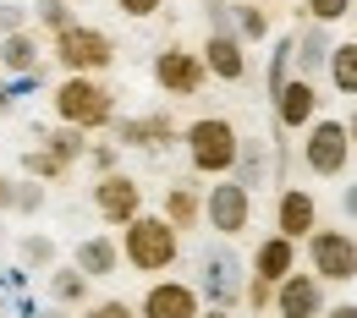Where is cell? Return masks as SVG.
Wrapping results in <instances>:
<instances>
[{"instance_id":"obj_30","label":"cell","mask_w":357,"mask_h":318,"mask_svg":"<svg viewBox=\"0 0 357 318\" xmlns=\"http://www.w3.org/2000/svg\"><path fill=\"white\" fill-rule=\"evenodd\" d=\"M89 318H132V308H127V302H99Z\"/></svg>"},{"instance_id":"obj_7","label":"cell","mask_w":357,"mask_h":318,"mask_svg":"<svg viewBox=\"0 0 357 318\" xmlns=\"http://www.w3.org/2000/svg\"><path fill=\"white\" fill-rule=\"evenodd\" d=\"M253 220V192L242 182H220L209 186V225L220 230V236H236V230H248Z\"/></svg>"},{"instance_id":"obj_29","label":"cell","mask_w":357,"mask_h":318,"mask_svg":"<svg viewBox=\"0 0 357 318\" xmlns=\"http://www.w3.org/2000/svg\"><path fill=\"white\" fill-rule=\"evenodd\" d=\"M11 203H17V209H39V203H45V192H39V186H17V192H11Z\"/></svg>"},{"instance_id":"obj_23","label":"cell","mask_w":357,"mask_h":318,"mask_svg":"<svg viewBox=\"0 0 357 318\" xmlns=\"http://www.w3.org/2000/svg\"><path fill=\"white\" fill-rule=\"evenodd\" d=\"M50 154H55L61 165H66V159H77V154H83V132H77V127L55 132V137H50Z\"/></svg>"},{"instance_id":"obj_38","label":"cell","mask_w":357,"mask_h":318,"mask_svg":"<svg viewBox=\"0 0 357 318\" xmlns=\"http://www.w3.org/2000/svg\"><path fill=\"white\" fill-rule=\"evenodd\" d=\"M50 318H61V313H50Z\"/></svg>"},{"instance_id":"obj_34","label":"cell","mask_w":357,"mask_h":318,"mask_svg":"<svg viewBox=\"0 0 357 318\" xmlns=\"http://www.w3.org/2000/svg\"><path fill=\"white\" fill-rule=\"evenodd\" d=\"M324 318H357V308H352V302H341V308H330Z\"/></svg>"},{"instance_id":"obj_14","label":"cell","mask_w":357,"mask_h":318,"mask_svg":"<svg viewBox=\"0 0 357 318\" xmlns=\"http://www.w3.org/2000/svg\"><path fill=\"white\" fill-rule=\"evenodd\" d=\"M313 110H319L313 83H280V88H275V116H280V127H308Z\"/></svg>"},{"instance_id":"obj_18","label":"cell","mask_w":357,"mask_h":318,"mask_svg":"<svg viewBox=\"0 0 357 318\" xmlns=\"http://www.w3.org/2000/svg\"><path fill=\"white\" fill-rule=\"evenodd\" d=\"M116 258H121V253H116V241H105V236H89V241H83V247H77V274H110L116 269Z\"/></svg>"},{"instance_id":"obj_15","label":"cell","mask_w":357,"mask_h":318,"mask_svg":"<svg viewBox=\"0 0 357 318\" xmlns=\"http://www.w3.org/2000/svg\"><path fill=\"white\" fill-rule=\"evenodd\" d=\"M291 269H297V241H286V236H269L264 247L253 253V274L269 280V285H280Z\"/></svg>"},{"instance_id":"obj_37","label":"cell","mask_w":357,"mask_h":318,"mask_svg":"<svg viewBox=\"0 0 357 318\" xmlns=\"http://www.w3.org/2000/svg\"><path fill=\"white\" fill-rule=\"evenodd\" d=\"M6 110H11V93H6V88H0V116H6Z\"/></svg>"},{"instance_id":"obj_26","label":"cell","mask_w":357,"mask_h":318,"mask_svg":"<svg viewBox=\"0 0 357 318\" xmlns=\"http://www.w3.org/2000/svg\"><path fill=\"white\" fill-rule=\"evenodd\" d=\"M236 28H242V39H264V33H269L264 11H253V6H242V11H236Z\"/></svg>"},{"instance_id":"obj_28","label":"cell","mask_w":357,"mask_h":318,"mask_svg":"<svg viewBox=\"0 0 357 318\" xmlns=\"http://www.w3.org/2000/svg\"><path fill=\"white\" fill-rule=\"evenodd\" d=\"M39 17H45L55 33H61V28H72V17H66V6H61V0H39Z\"/></svg>"},{"instance_id":"obj_31","label":"cell","mask_w":357,"mask_h":318,"mask_svg":"<svg viewBox=\"0 0 357 318\" xmlns=\"http://www.w3.org/2000/svg\"><path fill=\"white\" fill-rule=\"evenodd\" d=\"M127 17H149V11H160V0H116Z\"/></svg>"},{"instance_id":"obj_3","label":"cell","mask_w":357,"mask_h":318,"mask_svg":"<svg viewBox=\"0 0 357 318\" xmlns=\"http://www.w3.org/2000/svg\"><path fill=\"white\" fill-rule=\"evenodd\" d=\"M187 148H192V165L198 170H209V176H220L236 165V132H231V121L220 116H209V121H192V132H187Z\"/></svg>"},{"instance_id":"obj_35","label":"cell","mask_w":357,"mask_h":318,"mask_svg":"<svg viewBox=\"0 0 357 318\" xmlns=\"http://www.w3.org/2000/svg\"><path fill=\"white\" fill-rule=\"evenodd\" d=\"M347 137H352V148H357V110H352V121H347Z\"/></svg>"},{"instance_id":"obj_9","label":"cell","mask_w":357,"mask_h":318,"mask_svg":"<svg viewBox=\"0 0 357 318\" xmlns=\"http://www.w3.org/2000/svg\"><path fill=\"white\" fill-rule=\"evenodd\" d=\"M61 61L72 72H93V66H110V39L93 33V28H61Z\"/></svg>"},{"instance_id":"obj_32","label":"cell","mask_w":357,"mask_h":318,"mask_svg":"<svg viewBox=\"0 0 357 318\" xmlns=\"http://www.w3.org/2000/svg\"><path fill=\"white\" fill-rule=\"evenodd\" d=\"M0 28L17 33V28H22V11H17V6H0Z\"/></svg>"},{"instance_id":"obj_2","label":"cell","mask_w":357,"mask_h":318,"mask_svg":"<svg viewBox=\"0 0 357 318\" xmlns=\"http://www.w3.org/2000/svg\"><path fill=\"white\" fill-rule=\"evenodd\" d=\"M55 116L66 121V127H99V121H110V93L89 83V77H66L61 88H55Z\"/></svg>"},{"instance_id":"obj_10","label":"cell","mask_w":357,"mask_h":318,"mask_svg":"<svg viewBox=\"0 0 357 318\" xmlns=\"http://www.w3.org/2000/svg\"><path fill=\"white\" fill-rule=\"evenodd\" d=\"M275 225H280V236H286V241H303V236H313V230H319L313 192H303V186H286V192H280V209H275Z\"/></svg>"},{"instance_id":"obj_33","label":"cell","mask_w":357,"mask_h":318,"mask_svg":"<svg viewBox=\"0 0 357 318\" xmlns=\"http://www.w3.org/2000/svg\"><path fill=\"white\" fill-rule=\"evenodd\" d=\"M341 214H352V220H357V182L341 192Z\"/></svg>"},{"instance_id":"obj_1","label":"cell","mask_w":357,"mask_h":318,"mask_svg":"<svg viewBox=\"0 0 357 318\" xmlns=\"http://www.w3.org/2000/svg\"><path fill=\"white\" fill-rule=\"evenodd\" d=\"M127 264L143 274H160L176 264V230L165 220H127Z\"/></svg>"},{"instance_id":"obj_8","label":"cell","mask_w":357,"mask_h":318,"mask_svg":"<svg viewBox=\"0 0 357 318\" xmlns=\"http://www.w3.org/2000/svg\"><path fill=\"white\" fill-rule=\"evenodd\" d=\"M275 308L280 318H324V291H319V274H286L275 285Z\"/></svg>"},{"instance_id":"obj_27","label":"cell","mask_w":357,"mask_h":318,"mask_svg":"<svg viewBox=\"0 0 357 318\" xmlns=\"http://www.w3.org/2000/svg\"><path fill=\"white\" fill-rule=\"evenodd\" d=\"M22 258H28V264H50V258H55L50 236H28V241H22Z\"/></svg>"},{"instance_id":"obj_11","label":"cell","mask_w":357,"mask_h":318,"mask_svg":"<svg viewBox=\"0 0 357 318\" xmlns=\"http://www.w3.org/2000/svg\"><path fill=\"white\" fill-rule=\"evenodd\" d=\"M143 318H198V291L181 280H160L143 296Z\"/></svg>"},{"instance_id":"obj_5","label":"cell","mask_w":357,"mask_h":318,"mask_svg":"<svg viewBox=\"0 0 357 318\" xmlns=\"http://www.w3.org/2000/svg\"><path fill=\"white\" fill-rule=\"evenodd\" d=\"M303 159H308L313 176H341L347 159H352V137H347V127H341V121H319V127L308 132V143H303Z\"/></svg>"},{"instance_id":"obj_13","label":"cell","mask_w":357,"mask_h":318,"mask_svg":"<svg viewBox=\"0 0 357 318\" xmlns=\"http://www.w3.org/2000/svg\"><path fill=\"white\" fill-rule=\"evenodd\" d=\"M154 77H160V88H171V93H192L204 83V61L187 55V49H165L154 61Z\"/></svg>"},{"instance_id":"obj_19","label":"cell","mask_w":357,"mask_h":318,"mask_svg":"<svg viewBox=\"0 0 357 318\" xmlns=\"http://www.w3.org/2000/svg\"><path fill=\"white\" fill-rule=\"evenodd\" d=\"M171 137V121L165 116H149V121H121V143H137V148H154Z\"/></svg>"},{"instance_id":"obj_6","label":"cell","mask_w":357,"mask_h":318,"mask_svg":"<svg viewBox=\"0 0 357 318\" xmlns=\"http://www.w3.org/2000/svg\"><path fill=\"white\" fill-rule=\"evenodd\" d=\"M198 269H204V291H209L215 308H231V302L242 296V264H236L231 247H204Z\"/></svg>"},{"instance_id":"obj_20","label":"cell","mask_w":357,"mask_h":318,"mask_svg":"<svg viewBox=\"0 0 357 318\" xmlns=\"http://www.w3.org/2000/svg\"><path fill=\"white\" fill-rule=\"evenodd\" d=\"M330 77L341 93H357V45H335L330 49Z\"/></svg>"},{"instance_id":"obj_24","label":"cell","mask_w":357,"mask_h":318,"mask_svg":"<svg viewBox=\"0 0 357 318\" xmlns=\"http://www.w3.org/2000/svg\"><path fill=\"white\" fill-rule=\"evenodd\" d=\"M352 6H357V0H308V11H313V22H319V28H324V22H341Z\"/></svg>"},{"instance_id":"obj_12","label":"cell","mask_w":357,"mask_h":318,"mask_svg":"<svg viewBox=\"0 0 357 318\" xmlns=\"http://www.w3.org/2000/svg\"><path fill=\"white\" fill-rule=\"evenodd\" d=\"M93 203H99V214H105V220L127 225V220H137V209H143V192H137L132 176H105L99 192H93Z\"/></svg>"},{"instance_id":"obj_4","label":"cell","mask_w":357,"mask_h":318,"mask_svg":"<svg viewBox=\"0 0 357 318\" xmlns=\"http://www.w3.org/2000/svg\"><path fill=\"white\" fill-rule=\"evenodd\" d=\"M308 258H313L319 280H357V241L347 230H313Z\"/></svg>"},{"instance_id":"obj_21","label":"cell","mask_w":357,"mask_h":318,"mask_svg":"<svg viewBox=\"0 0 357 318\" xmlns=\"http://www.w3.org/2000/svg\"><path fill=\"white\" fill-rule=\"evenodd\" d=\"M50 291H55V302H83V296H89V274H77V269H61Z\"/></svg>"},{"instance_id":"obj_25","label":"cell","mask_w":357,"mask_h":318,"mask_svg":"<svg viewBox=\"0 0 357 318\" xmlns=\"http://www.w3.org/2000/svg\"><path fill=\"white\" fill-rule=\"evenodd\" d=\"M324 61H330V45H324V33H319V28H313V33H303V66H324Z\"/></svg>"},{"instance_id":"obj_17","label":"cell","mask_w":357,"mask_h":318,"mask_svg":"<svg viewBox=\"0 0 357 318\" xmlns=\"http://www.w3.org/2000/svg\"><path fill=\"white\" fill-rule=\"evenodd\" d=\"M0 66H6V72H22V77L39 72V39H33L28 28L6 33V39H0Z\"/></svg>"},{"instance_id":"obj_16","label":"cell","mask_w":357,"mask_h":318,"mask_svg":"<svg viewBox=\"0 0 357 318\" xmlns=\"http://www.w3.org/2000/svg\"><path fill=\"white\" fill-rule=\"evenodd\" d=\"M204 61H209V72L225 77V83H236L242 72H248V61H242V45L231 39V33H215L209 45H204Z\"/></svg>"},{"instance_id":"obj_22","label":"cell","mask_w":357,"mask_h":318,"mask_svg":"<svg viewBox=\"0 0 357 318\" xmlns=\"http://www.w3.org/2000/svg\"><path fill=\"white\" fill-rule=\"evenodd\" d=\"M192 220H198V198H192V192H171V220H165V225L171 230H181V225H192Z\"/></svg>"},{"instance_id":"obj_36","label":"cell","mask_w":357,"mask_h":318,"mask_svg":"<svg viewBox=\"0 0 357 318\" xmlns=\"http://www.w3.org/2000/svg\"><path fill=\"white\" fill-rule=\"evenodd\" d=\"M198 318H231V313H225V308H209V313H198Z\"/></svg>"}]
</instances>
